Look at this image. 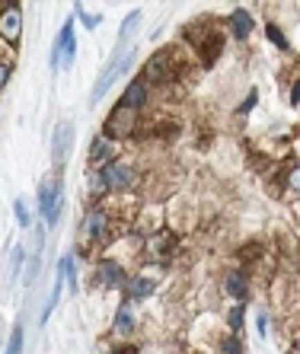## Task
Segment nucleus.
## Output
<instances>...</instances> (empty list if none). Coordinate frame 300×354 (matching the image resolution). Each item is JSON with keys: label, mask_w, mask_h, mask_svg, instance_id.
I'll use <instances>...</instances> for the list:
<instances>
[{"label": "nucleus", "mask_w": 300, "mask_h": 354, "mask_svg": "<svg viewBox=\"0 0 300 354\" xmlns=\"http://www.w3.org/2000/svg\"><path fill=\"white\" fill-rule=\"evenodd\" d=\"M61 211H64V182L58 173H51L39 182V217L45 227H55L61 221Z\"/></svg>", "instance_id": "1"}, {"label": "nucleus", "mask_w": 300, "mask_h": 354, "mask_svg": "<svg viewBox=\"0 0 300 354\" xmlns=\"http://www.w3.org/2000/svg\"><path fill=\"white\" fill-rule=\"evenodd\" d=\"M131 64H134V48H128V51H112V58L106 61V67H102V74H100V80L93 83V93H90V109L100 102L102 96H106L109 90H112V83L118 80V77L125 74V71H131Z\"/></svg>", "instance_id": "2"}, {"label": "nucleus", "mask_w": 300, "mask_h": 354, "mask_svg": "<svg viewBox=\"0 0 300 354\" xmlns=\"http://www.w3.org/2000/svg\"><path fill=\"white\" fill-rule=\"evenodd\" d=\"M77 58V32H74V19H67L58 29V39L51 45V74H64L74 67Z\"/></svg>", "instance_id": "3"}, {"label": "nucleus", "mask_w": 300, "mask_h": 354, "mask_svg": "<svg viewBox=\"0 0 300 354\" xmlns=\"http://www.w3.org/2000/svg\"><path fill=\"white\" fill-rule=\"evenodd\" d=\"M138 124H141V112H134V109L122 106V102H115L112 106V112L106 115V122H102V134H106L109 140H125L131 138L134 131H138Z\"/></svg>", "instance_id": "4"}, {"label": "nucleus", "mask_w": 300, "mask_h": 354, "mask_svg": "<svg viewBox=\"0 0 300 354\" xmlns=\"http://www.w3.org/2000/svg\"><path fill=\"white\" fill-rule=\"evenodd\" d=\"M176 48H157L153 55H150L147 61H144V67H141V77H144V83L147 86H160V83H169L173 80V74H176Z\"/></svg>", "instance_id": "5"}, {"label": "nucleus", "mask_w": 300, "mask_h": 354, "mask_svg": "<svg viewBox=\"0 0 300 354\" xmlns=\"http://www.w3.org/2000/svg\"><path fill=\"white\" fill-rule=\"evenodd\" d=\"M109 236H112V214H109V207L93 205L80 221V239L90 243V246H100Z\"/></svg>", "instance_id": "6"}, {"label": "nucleus", "mask_w": 300, "mask_h": 354, "mask_svg": "<svg viewBox=\"0 0 300 354\" xmlns=\"http://www.w3.org/2000/svg\"><path fill=\"white\" fill-rule=\"evenodd\" d=\"M102 179H106V185H109V195L112 192H128V189H134L138 185V169H134L128 160H112V163H106L102 166Z\"/></svg>", "instance_id": "7"}, {"label": "nucleus", "mask_w": 300, "mask_h": 354, "mask_svg": "<svg viewBox=\"0 0 300 354\" xmlns=\"http://www.w3.org/2000/svg\"><path fill=\"white\" fill-rule=\"evenodd\" d=\"M128 278H131V274L125 272V265L112 256L96 259V265H93V281H96V288H106V290L109 288H125Z\"/></svg>", "instance_id": "8"}, {"label": "nucleus", "mask_w": 300, "mask_h": 354, "mask_svg": "<svg viewBox=\"0 0 300 354\" xmlns=\"http://www.w3.org/2000/svg\"><path fill=\"white\" fill-rule=\"evenodd\" d=\"M23 39V7L19 3H0V41L17 48Z\"/></svg>", "instance_id": "9"}, {"label": "nucleus", "mask_w": 300, "mask_h": 354, "mask_svg": "<svg viewBox=\"0 0 300 354\" xmlns=\"http://www.w3.org/2000/svg\"><path fill=\"white\" fill-rule=\"evenodd\" d=\"M71 147H74V122H61L58 128H55V138H51V163H55V173L67 163Z\"/></svg>", "instance_id": "10"}, {"label": "nucleus", "mask_w": 300, "mask_h": 354, "mask_svg": "<svg viewBox=\"0 0 300 354\" xmlns=\"http://www.w3.org/2000/svg\"><path fill=\"white\" fill-rule=\"evenodd\" d=\"M86 160H90V169H102L106 163L118 160V144L115 140H109L106 134H96V138L90 140V153H86Z\"/></svg>", "instance_id": "11"}, {"label": "nucleus", "mask_w": 300, "mask_h": 354, "mask_svg": "<svg viewBox=\"0 0 300 354\" xmlns=\"http://www.w3.org/2000/svg\"><path fill=\"white\" fill-rule=\"evenodd\" d=\"M147 96H150V86L144 83V77L138 74L125 86V93L118 96V102H122V106H128V109H134V112H144V106H147Z\"/></svg>", "instance_id": "12"}, {"label": "nucleus", "mask_w": 300, "mask_h": 354, "mask_svg": "<svg viewBox=\"0 0 300 354\" xmlns=\"http://www.w3.org/2000/svg\"><path fill=\"white\" fill-rule=\"evenodd\" d=\"M125 300L128 304H134V300H147L153 290H157V281L147 278V274H131V278L125 281Z\"/></svg>", "instance_id": "13"}, {"label": "nucleus", "mask_w": 300, "mask_h": 354, "mask_svg": "<svg viewBox=\"0 0 300 354\" xmlns=\"http://www.w3.org/2000/svg\"><path fill=\"white\" fill-rule=\"evenodd\" d=\"M138 329V319H134V306L128 304V300H122L115 310V319H112V332H115L118 338L131 335V332Z\"/></svg>", "instance_id": "14"}, {"label": "nucleus", "mask_w": 300, "mask_h": 354, "mask_svg": "<svg viewBox=\"0 0 300 354\" xmlns=\"http://www.w3.org/2000/svg\"><path fill=\"white\" fill-rule=\"evenodd\" d=\"M224 290L230 297H234L236 304H246L250 300V278H246V272H227V278H224Z\"/></svg>", "instance_id": "15"}, {"label": "nucleus", "mask_w": 300, "mask_h": 354, "mask_svg": "<svg viewBox=\"0 0 300 354\" xmlns=\"http://www.w3.org/2000/svg\"><path fill=\"white\" fill-rule=\"evenodd\" d=\"M227 23H230V32H234V39H250L252 35V29H256V19H252V13L250 10H243V7H236L234 13H230V19H227Z\"/></svg>", "instance_id": "16"}, {"label": "nucleus", "mask_w": 300, "mask_h": 354, "mask_svg": "<svg viewBox=\"0 0 300 354\" xmlns=\"http://www.w3.org/2000/svg\"><path fill=\"white\" fill-rule=\"evenodd\" d=\"M138 29H141V10H131L125 17V23H122V29H118V35H115V48L128 51V41L138 35Z\"/></svg>", "instance_id": "17"}, {"label": "nucleus", "mask_w": 300, "mask_h": 354, "mask_svg": "<svg viewBox=\"0 0 300 354\" xmlns=\"http://www.w3.org/2000/svg\"><path fill=\"white\" fill-rule=\"evenodd\" d=\"M173 246H176V233H169V230H153L144 239V249L153 252V256H167Z\"/></svg>", "instance_id": "18"}, {"label": "nucleus", "mask_w": 300, "mask_h": 354, "mask_svg": "<svg viewBox=\"0 0 300 354\" xmlns=\"http://www.w3.org/2000/svg\"><path fill=\"white\" fill-rule=\"evenodd\" d=\"M86 189H90V195L96 198V201H102V198L109 195V185H106V179H102V169H90V176H86Z\"/></svg>", "instance_id": "19"}, {"label": "nucleus", "mask_w": 300, "mask_h": 354, "mask_svg": "<svg viewBox=\"0 0 300 354\" xmlns=\"http://www.w3.org/2000/svg\"><path fill=\"white\" fill-rule=\"evenodd\" d=\"M217 351L221 354H246V348H243L236 332H227V335H221V342H217Z\"/></svg>", "instance_id": "20"}, {"label": "nucleus", "mask_w": 300, "mask_h": 354, "mask_svg": "<svg viewBox=\"0 0 300 354\" xmlns=\"http://www.w3.org/2000/svg\"><path fill=\"white\" fill-rule=\"evenodd\" d=\"M26 246L23 243H17V246L10 249V278H19V272H23V265H26Z\"/></svg>", "instance_id": "21"}, {"label": "nucleus", "mask_w": 300, "mask_h": 354, "mask_svg": "<svg viewBox=\"0 0 300 354\" xmlns=\"http://www.w3.org/2000/svg\"><path fill=\"white\" fill-rule=\"evenodd\" d=\"M265 35H268V41H275V48H281V51H288V48H291V45H288V35L281 32V26H278V23H272V19H268V23H265Z\"/></svg>", "instance_id": "22"}, {"label": "nucleus", "mask_w": 300, "mask_h": 354, "mask_svg": "<svg viewBox=\"0 0 300 354\" xmlns=\"http://www.w3.org/2000/svg\"><path fill=\"white\" fill-rule=\"evenodd\" d=\"M13 217H17V223L23 230L32 227V214H29V207H26V198H17V201H13Z\"/></svg>", "instance_id": "23"}, {"label": "nucleus", "mask_w": 300, "mask_h": 354, "mask_svg": "<svg viewBox=\"0 0 300 354\" xmlns=\"http://www.w3.org/2000/svg\"><path fill=\"white\" fill-rule=\"evenodd\" d=\"M23 338H26L23 322H17V329L10 332V342H7V351L3 354H23Z\"/></svg>", "instance_id": "24"}, {"label": "nucleus", "mask_w": 300, "mask_h": 354, "mask_svg": "<svg viewBox=\"0 0 300 354\" xmlns=\"http://www.w3.org/2000/svg\"><path fill=\"white\" fill-rule=\"evenodd\" d=\"M284 182H288V189L300 198V163H291L288 166V173H284Z\"/></svg>", "instance_id": "25"}, {"label": "nucleus", "mask_w": 300, "mask_h": 354, "mask_svg": "<svg viewBox=\"0 0 300 354\" xmlns=\"http://www.w3.org/2000/svg\"><path fill=\"white\" fill-rule=\"evenodd\" d=\"M243 313H246V304H234V310L227 313V322H230V332L243 329Z\"/></svg>", "instance_id": "26"}, {"label": "nucleus", "mask_w": 300, "mask_h": 354, "mask_svg": "<svg viewBox=\"0 0 300 354\" xmlns=\"http://www.w3.org/2000/svg\"><path fill=\"white\" fill-rule=\"evenodd\" d=\"M74 17H80V19H84V26H86V29H96V26H100V13H86V7H84V3H77V7H74Z\"/></svg>", "instance_id": "27"}, {"label": "nucleus", "mask_w": 300, "mask_h": 354, "mask_svg": "<svg viewBox=\"0 0 300 354\" xmlns=\"http://www.w3.org/2000/svg\"><path fill=\"white\" fill-rule=\"evenodd\" d=\"M10 77H13V58H0V90L10 83Z\"/></svg>", "instance_id": "28"}, {"label": "nucleus", "mask_w": 300, "mask_h": 354, "mask_svg": "<svg viewBox=\"0 0 300 354\" xmlns=\"http://www.w3.org/2000/svg\"><path fill=\"white\" fill-rule=\"evenodd\" d=\"M256 329L259 338H268V310H262V306L256 310Z\"/></svg>", "instance_id": "29"}, {"label": "nucleus", "mask_w": 300, "mask_h": 354, "mask_svg": "<svg viewBox=\"0 0 300 354\" xmlns=\"http://www.w3.org/2000/svg\"><path fill=\"white\" fill-rule=\"evenodd\" d=\"M256 99H259V90H250V93H246V102H240L236 115H250L252 109H256Z\"/></svg>", "instance_id": "30"}, {"label": "nucleus", "mask_w": 300, "mask_h": 354, "mask_svg": "<svg viewBox=\"0 0 300 354\" xmlns=\"http://www.w3.org/2000/svg\"><path fill=\"white\" fill-rule=\"evenodd\" d=\"M291 102H294V106H300V80L291 83Z\"/></svg>", "instance_id": "31"}, {"label": "nucleus", "mask_w": 300, "mask_h": 354, "mask_svg": "<svg viewBox=\"0 0 300 354\" xmlns=\"http://www.w3.org/2000/svg\"><path fill=\"white\" fill-rule=\"evenodd\" d=\"M294 351L300 354V332H297V338H294Z\"/></svg>", "instance_id": "32"}, {"label": "nucleus", "mask_w": 300, "mask_h": 354, "mask_svg": "<svg viewBox=\"0 0 300 354\" xmlns=\"http://www.w3.org/2000/svg\"><path fill=\"white\" fill-rule=\"evenodd\" d=\"M291 354H297V351H294V348H291Z\"/></svg>", "instance_id": "33"}]
</instances>
